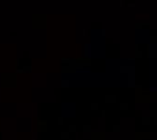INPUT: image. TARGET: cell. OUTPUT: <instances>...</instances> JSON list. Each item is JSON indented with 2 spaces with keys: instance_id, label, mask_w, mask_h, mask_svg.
Listing matches in <instances>:
<instances>
[{
  "instance_id": "13",
  "label": "cell",
  "mask_w": 157,
  "mask_h": 140,
  "mask_svg": "<svg viewBox=\"0 0 157 140\" xmlns=\"http://www.w3.org/2000/svg\"><path fill=\"white\" fill-rule=\"evenodd\" d=\"M119 108H120L121 111H127V110L130 108V105H128L127 102H121V103L119 105Z\"/></svg>"
},
{
  "instance_id": "9",
  "label": "cell",
  "mask_w": 157,
  "mask_h": 140,
  "mask_svg": "<svg viewBox=\"0 0 157 140\" xmlns=\"http://www.w3.org/2000/svg\"><path fill=\"white\" fill-rule=\"evenodd\" d=\"M127 87L128 88H135V73H130L128 74V81H127Z\"/></svg>"
},
{
  "instance_id": "23",
  "label": "cell",
  "mask_w": 157,
  "mask_h": 140,
  "mask_svg": "<svg viewBox=\"0 0 157 140\" xmlns=\"http://www.w3.org/2000/svg\"><path fill=\"white\" fill-rule=\"evenodd\" d=\"M57 121H58V125H59V126H62V125L65 124V120H63V117H62V115H59Z\"/></svg>"
},
{
  "instance_id": "5",
  "label": "cell",
  "mask_w": 157,
  "mask_h": 140,
  "mask_svg": "<svg viewBox=\"0 0 157 140\" xmlns=\"http://www.w3.org/2000/svg\"><path fill=\"white\" fill-rule=\"evenodd\" d=\"M148 58H157V45L154 44H148V52H146Z\"/></svg>"
},
{
  "instance_id": "4",
  "label": "cell",
  "mask_w": 157,
  "mask_h": 140,
  "mask_svg": "<svg viewBox=\"0 0 157 140\" xmlns=\"http://www.w3.org/2000/svg\"><path fill=\"white\" fill-rule=\"evenodd\" d=\"M91 139L90 140H105L106 139V133L104 131H91Z\"/></svg>"
},
{
  "instance_id": "27",
  "label": "cell",
  "mask_w": 157,
  "mask_h": 140,
  "mask_svg": "<svg viewBox=\"0 0 157 140\" xmlns=\"http://www.w3.org/2000/svg\"><path fill=\"white\" fill-rule=\"evenodd\" d=\"M135 58H142V51L141 50H136L135 51Z\"/></svg>"
},
{
  "instance_id": "14",
  "label": "cell",
  "mask_w": 157,
  "mask_h": 140,
  "mask_svg": "<svg viewBox=\"0 0 157 140\" xmlns=\"http://www.w3.org/2000/svg\"><path fill=\"white\" fill-rule=\"evenodd\" d=\"M36 131L39 133H44L47 132V125H36Z\"/></svg>"
},
{
  "instance_id": "15",
  "label": "cell",
  "mask_w": 157,
  "mask_h": 140,
  "mask_svg": "<svg viewBox=\"0 0 157 140\" xmlns=\"http://www.w3.org/2000/svg\"><path fill=\"white\" fill-rule=\"evenodd\" d=\"M135 95L134 96H138V95H141V94H143V88H142V85H135Z\"/></svg>"
},
{
  "instance_id": "2",
  "label": "cell",
  "mask_w": 157,
  "mask_h": 140,
  "mask_svg": "<svg viewBox=\"0 0 157 140\" xmlns=\"http://www.w3.org/2000/svg\"><path fill=\"white\" fill-rule=\"evenodd\" d=\"M61 62L68 63V66H70V68H73V69H76V70L84 68V66H83L81 63H78L75 58H61Z\"/></svg>"
},
{
  "instance_id": "1",
  "label": "cell",
  "mask_w": 157,
  "mask_h": 140,
  "mask_svg": "<svg viewBox=\"0 0 157 140\" xmlns=\"http://www.w3.org/2000/svg\"><path fill=\"white\" fill-rule=\"evenodd\" d=\"M17 73H2L0 76V85L2 88L4 89H13L17 88V84H18V78H17Z\"/></svg>"
},
{
  "instance_id": "26",
  "label": "cell",
  "mask_w": 157,
  "mask_h": 140,
  "mask_svg": "<svg viewBox=\"0 0 157 140\" xmlns=\"http://www.w3.org/2000/svg\"><path fill=\"white\" fill-rule=\"evenodd\" d=\"M157 37L156 36H152V37H150V44H154V45H157Z\"/></svg>"
},
{
  "instance_id": "8",
  "label": "cell",
  "mask_w": 157,
  "mask_h": 140,
  "mask_svg": "<svg viewBox=\"0 0 157 140\" xmlns=\"http://www.w3.org/2000/svg\"><path fill=\"white\" fill-rule=\"evenodd\" d=\"M150 132H141V131H136L135 132V137H138V139H141V140H143V139H150Z\"/></svg>"
},
{
  "instance_id": "24",
  "label": "cell",
  "mask_w": 157,
  "mask_h": 140,
  "mask_svg": "<svg viewBox=\"0 0 157 140\" xmlns=\"http://www.w3.org/2000/svg\"><path fill=\"white\" fill-rule=\"evenodd\" d=\"M150 118H154V117H157V110H154V108H152L150 110V115H149Z\"/></svg>"
},
{
  "instance_id": "18",
  "label": "cell",
  "mask_w": 157,
  "mask_h": 140,
  "mask_svg": "<svg viewBox=\"0 0 157 140\" xmlns=\"http://www.w3.org/2000/svg\"><path fill=\"white\" fill-rule=\"evenodd\" d=\"M76 131H77V126H76L75 124H70L69 128H68V132H69V133H75Z\"/></svg>"
},
{
  "instance_id": "29",
  "label": "cell",
  "mask_w": 157,
  "mask_h": 140,
  "mask_svg": "<svg viewBox=\"0 0 157 140\" xmlns=\"http://www.w3.org/2000/svg\"><path fill=\"white\" fill-rule=\"evenodd\" d=\"M141 28H142L141 23H136V25H135V29H141Z\"/></svg>"
},
{
  "instance_id": "21",
  "label": "cell",
  "mask_w": 157,
  "mask_h": 140,
  "mask_svg": "<svg viewBox=\"0 0 157 140\" xmlns=\"http://www.w3.org/2000/svg\"><path fill=\"white\" fill-rule=\"evenodd\" d=\"M90 107H91V110H92V111H95V110H98V108H99V105H98L96 102H92Z\"/></svg>"
},
{
  "instance_id": "22",
  "label": "cell",
  "mask_w": 157,
  "mask_h": 140,
  "mask_svg": "<svg viewBox=\"0 0 157 140\" xmlns=\"http://www.w3.org/2000/svg\"><path fill=\"white\" fill-rule=\"evenodd\" d=\"M47 120H43V118H37V125H47Z\"/></svg>"
},
{
  "instance_id": "17",
  "label": "cell",
  "mask_w": 157,
  "mask_h": 140,
  "mask_svg": "<svg viewBox=\"0 0 157 140\" xmlns=\"http://www.w3.org/2000/svg\"><path fill=\"white\" fill-rule=\"evenodd\" d=\"M84 133H90L92 131V128H91V125H88V124H86V125H83V129H81Z\"/></svg>"
},
{
  "instance_id": "7",
  "label": "cell",
  "mask_w": 157,
  "mask_h": 140,
  "mask_svg": "<svg viewBox=\"0 0 157 140\" xmlns=\"http://www.w3.org/2000/svg\"><path fill=\"white\" fill-rule=\"evenodd\" d=\"M119 70H120V73L130 74V73H135V66L134 65H131V66H120Z\"/></svg>"
},
{
  "instance_id": "11",
  "label": "cell",
  "mask_w": 157,
  "mask_h": 140,
  "mask_svg": "<svg viewBox=\"0 0 157 140\" xmlns=\"http://www.w3.org/2000/svg\"><path fill=\"white\" fill-rule=\"evenodd\" d=\"M61 71H62V73H72V74H73V73H76L77 70L73 69V68H70V66H68V65H63L62 69H61Z\"/></svg>"
},
{
  "instance_id": "25",
  "label": "cell",
  "mask_w": 157,
  "mask_h": 140,
  "mask_svg": "<svg viewBox=\"0 0 157 140\" xmlns=\"http://www.w3.org/2000/svg\"><path fill=\"white\" fill-rule=\"evenodd\" d=\"M150 98H152V100H157V92H149Z\"/></svg>"
},
{
  "instance_id": "30",
  "label": "cell",
  "mask_w": 157,
  "mask_h": 140,
  "mask_svg": "<svg viewBox=\"0 0 157 140\" xmlns=\"http://www.w3.org/2000/svg\"><path fill=\"white\" fill-rule=\"evenodd\" d=\"M135 140H141V139H138V137H135Z\"/></svg>"
},
{
  "instance_id": "10",
  "label": "cell",
  "mask_w": 157,
  "mask_h": 140,
  "mask_svg": "<svg viewBox=\"0 0 157 140\" xmlns=\"http://www.w3.org/2000/svg\"><path fill=\"white\" fill-rule=\"evenodd\" d=\"M141 124L145 125V126H148V125L152 124V118H150L149 115H143V117L141 118Z\"/></svg>"
},
{
  "instance_id": "16",
  "label": "cell",
  "mask_w": 157,
  "mask_h": 140,
  "mask_svg": "<svg viewBox=\"0 0 157 140\" xmlns=\"http://www.w3.org/2000/svg\"><path fill=\"white\" fill-rule=\"evenodd\" d=\"M70 133L68 132V131H63V132H61V135H59V136H61V139L62 140H66V139H70Z\"/></svg>"
},
{
  "instance_id": "6",
  "label": "cell",
  "mask_w": 157,
  "mask_h": 140,
  "mask_svg": "<svg viewBox=\"0 0 157 140\" xmlns=\"http://www.w3.org/2000/svg\"><path fill=\"white\" fill-rule=\"evenodd\" d=\"M104 102L106 103V105H114V103L117 102V96L116 95H112V94H107L104 96Z\"/></svg>"
},
{
  "instance_id": "19",
  "label": "cell",
  "mask_w": 157,
  "mask_h": 140,
  "mask_svg": "<svg viewBox=\"0 0 157 140\" xmlns=\"http://www.w3.org/2000/svg\"><path fill=\"white\" fill-rule=\"evenodd\" d=\"M112 131H113L114 133H119L120 131H121V126H120L119 124H114V125L112 126Z\"/></svg>"
},
{
  "instance_id": "20",
  "label": "cell",
  "mask_w": 157,
  "mask_h": 140,
  "mask_svg": "<svg viewBox=\"0 0 157 140\" xmlns=\"http://www.w3.org/2000/svg\"><path fill=\"white\" fill-rule=\"evenodd\" d=\"M32 69H33L32 66H31V65H28V66H23V68H22V71H23V73H31Z\"/></svg>"
},
{
  "instance_id": "12",
  "label": "cell",
  "mask_w": 157,
  "mask_h": 140,
  "mask_svg": "<svg viewBox=\"0 0 157 140\" xmlns=\"http://www.w3.org/2000/svg\"><path fill=\"white\" fill-rule=\"evenodd\" d=\"M59 87H61V88H69V87H70L69 80H66V78H62V80L59 81Z\"/></svg>"
},
{
  "instance_id": "28",
  "label": "cell",
  "mask_w": 157,
  "mask_h": 140,
  "mask_svg": "<svg viewBox=\"0 0 157 140\" xmlns=\"http://www.w3.org/2000/svg\"><path fill=\"white\" fill-rule=\"evenodd\" d=\"M18 66H19V58L15 59V68H18Z\"/></svg>"
},
{
  "instance_id": "3",
  "label": "cell",
  "mask_w": 157,
  "mask_h": 140,
  "mask_svg": "<svg viewBox=\"0 0 157 140\" xmlns=\"http://www.w3.org/2000/svg\"><path fill=\"white\" fill-rule=\"evenodd\" d=\"M134 100H135V103H150L152 102V98H150L149 92H145L143 91V94L134 96Z\"/></svg>"
}]
</instances>
